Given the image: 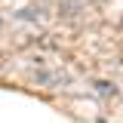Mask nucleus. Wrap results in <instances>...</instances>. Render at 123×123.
Instances as JSON below:
<instances>
[{
    "instance_id": "1",
    "label": "nucleus",
    "mask_w": 123,
    "mask_h": 123,
    "mask_svg": "<svg viewBox=\"0 0 123 123\" xmlns=\"http://www.w3.org/2000/svg\"><path fill=\"white\" fill-rule=\"evenodd\" d=\"M0 28H3V22H0Z\"/></svg>"
}]
</instances>
